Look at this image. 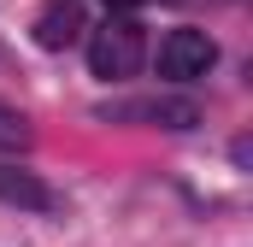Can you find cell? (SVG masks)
<instances>
[{
  "mask_svg": "<svg viewBox=\"0 0 253 247\" xmlns=\"http://www.w3.org/2000/svg\"><path fill=\"white\" fill-rule=\"evenodd\" d=\"M141 59H147V41H141V24H129V18H112V24L94 30V41H88V71L106 77V82L135 77Z\"/></svg>",
  "mask_w": 253,
  "mask_h": 247,
  "instance_id": "1",
  "label": "cell"
},
{
  "mask_svg": "<svg viewBox=\"0 0 253 247\" xmlns=\"http://www.w3.org/2000/svg\"><path fill=\"white\" fill-rule=\"evenodd\" d=\"M212 65H218V41H212L206 30H189V24L165 30V41H159V77L194 82V77H206Z\"/></svg>",
  "mask_w": 253,
  "mask_h": 247,
  "instance_id": "2",
  "label": "cell"
},
{
  "mask_svg": "<svg viewBox=\"0 0 253 247\" xmlns=\"http://www.w3.org/2000/svg\"><path fill=\"white\" fill-rule=\"evenodd\" d=\"M83 36V6L77 0H53V6H42L36 12V47H47V53H59Z\"/></svg>",
  "mask_w": 253,
  "mask_h": 247,
  "instance_id": "3",
  "label": "cell"
},
{
  "mask_svg": "<svg viewBox=\"0 0 253 247\" xmlns=\"http://www.w3.org/2000/svg\"><path fill=\"white\" fill-rule=\"evenodd\" d=\"M106 118H147V124H165V129H194L200 106L194 100H129V106H106Z\"/></svg>",
  "mask_w": 253,
  "mask_h": 247,
  "instance_id": "4",
  "label": "cell"
},
{
  "mask_svg": "<svg viewBox=\"0 0 253 247\" xmlns=\"http://www.w3.org/2000/svg\"><path fill=\"white\" fill-rule=\"evenodd\" d=\"M0 200L6 206H24V212H47L59 206V194L42 183L36 171H18V165H0Z\"/></svg>",
  "mask_w": 253,
  "mask_h": 247,
  "instance_id": "5",
  "label": "cell"
},
{
  "mask_svg": "<svg viewBox=\"0 0 253 247\" xmlns=\"http://www.w3.org/2000/svg\"><path fill=\"white\" fill-rule=\"evenodd\" d=\"M24 141H30V129H24V112L0 106V147H24Z\"/></svg>",
  "mask_w": 253,
  "mask_h": 247,
  "instance_id": "6",
  "label": "cell"
},
{
  "mask_svg": "<svg viewBox=\"0 0 253 247\" xmlns=\"http://www.w3.org/2000/svg\"><path fill=\"white\" fill-rule=\"evenodd\" d=\"M124 6H129V0H124Z\"/></svg>",
  "mask_w": 253,
  "mask_h": 247,
  "instance_id": "7",
  "label": "cell"
}]
</instances>
